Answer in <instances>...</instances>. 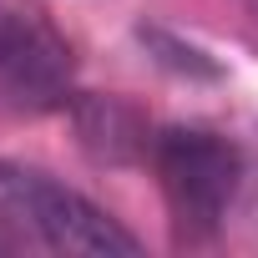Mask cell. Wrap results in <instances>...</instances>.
Returning a JSON list of instances; mask_svg holds the SVG:
<instances>
[{"mask_svg": "<svg viewBox=\"0 0 258 258\" xmlns=\"http://www.w3.org/2000/svg\"><path fill=\"white\" fill-rule=\"evenodd\" d=\"M16 248H21V243L11 238V228H6V223H0V253H16Z\"/></svg>", "mask_w": 258, "mask_h": 258, "instance_id": "cell-6", "label": "cell"}, {"mask_svg": "<svg viewBox=\"0 0 258 258\" xmlns=\"http://www.w3.org/2000/svg\"><path fill=\"white\" fill-rule=\"evenodd\" d=\"M0 223L21 248L46 253H142V238L126 233L106 208L56 182L46 167L0 162Z\"/></svg>", "mask_w": 258, "mask_h": 258, "instance_id": "cell-1", "label": "cell"}, {"mask_svg": "<svg viewBox=\"0 0 258 258\" xmlns=\"http://www.w3.org/2000/svg\"><path fill=\"white\" fill-rule=\"evenodd\" d=\"M71 46L36 0H0V96L16 106H66L71 101Z\"/></svg>", "mask_w": 258, "mask_h": 258, "instance_id": "cell-3", "label": "cell"}, {"mask_svg": "<svg viewBox=\"0 0 258 258\" xmlns=\"http://www.w3.org/2000/svg\"><path fill=\"white\" fill-rule=\"evenodd\" d=\"M147 162L172 208L177 238L208 243L238 198V177H243L238 147L218 132H203V126H162V132H152Z\"/></svg>", "mask_w": 258, "mask_h": 258, "instance_id": "cell-2", "label": "cell"}, {"mask_svg": "<svg viewBox=\"0 0 258 258\" xmlns=\"http://www.w3.org/2000/svg\"><path fill=\"white\" fill-rule=\"evenodd\" d=\"M248 11H253V16H258V0H248Z\"/></svg>", "mask_w": 258, "mask_h": 258, "instance_id": "cell-7", "label": "cell"}, {"mask_svg": "<svg viewBox=\"0 0 258 258\" xmlns=\"http://www.w3.org/2000/svg\"><path fill=\"white\" fill-rule=\"evenodd\" d=\"M137 41H142V46H147L167 71H177V76H198V81H218V76H223V66H218L208 51L177 41V36L162 31V26H137Z\"/></svg>", "mask_w": 258, "mask_h": 258, "instance_id": "cell-5", "label": "cell"}, {"mask_svg": "<svg viewBox=\"0 0 258 258\" xmlns=\"http://www.w3.org/2000/svg\"><path fill=\"white\" fill-rule=\"evenodd\" d=\"M71 111V126H76V137L81 147L106 162V167H126V162H142L147 147H152V132H147V116L132 106V101H121V96H96V91H81L66 101Z\"/></svg>", "mask_w": 258, "mask_h": 258, "instance_id": "cell-4", "label": "cell"}]
</instances>
